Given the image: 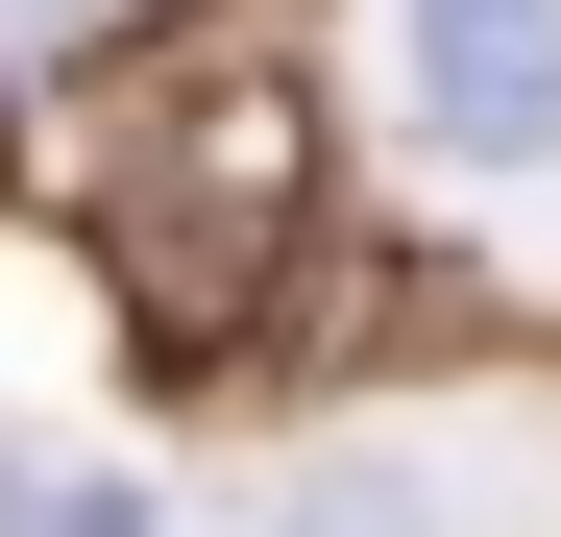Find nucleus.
I'll list each match as a JSON object with an SVG mask.
<instances>
[{
  "mask_svg": "<svg viewBox=\"0 0 561 537\" xmlns=\"http://www.w3.org/2000/svg\"><path fill=\"white\" fill-rule=\"evenodd\" d=\"M415 123L463 171H537L561 147V0H415Z\"/></svg>",
  "mask_w": 561,
  "mask_h": 537,
  "instance_id": "obj_2",
  "label": "nucleus"
},
{
  "mask_svg": "<svg viewBox=\"0 0 561 537\" xmlns=\"http://www.w3.org/2000/svg\"><path fill=\"white\" fill-rule=\"evenodd\" d=\"M99 220H123V294H147V342H244V318H268V268L318 244V73H294V49L171 73Z\"/></svg>",
  "mask_w": 561,
  "mask_h": 537,
  "instance_id": "obj_1",
  "label": "nucleus"
},
{
  "mask_svg": "<svg viewBox=\"0 0 561 537\" xmlns=\"http://www.w3.org/2000/svg\"><path fill=\"white\" fill-rule=\"evenodd\" d=\"M99 25H123V0H0V73H73Z\"/></svg>",
  "mask_w": 561,
  "mask_h": 537,
  "instance_id": "obj_3",
  "label": "nucleus"
}]
</instances>
